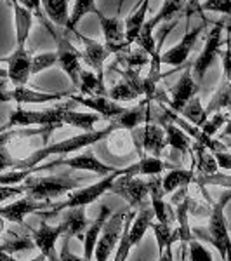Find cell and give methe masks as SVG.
Here are the masks:
<instances>
[{
	"label": "cell",
	"mask_w": 231,
	"mask_h": 261,
	"mask_svg": "<svg viewBox=\"0 0 231 261\" xmlns=\"http://www.w3.org/2000/svg\"><path fill=\"white\" fill-rule=\"evenodd\" d=\"M226 30L224 23L217 21L212 27V30L209 32V35L205 37V45L201 49V53L198 54L193 65V75H196V81H201L205 77V73L209 71V68L214 65L217 54L221 53V44H222V32Z\"/></svg>",
	"instance_id": "30bf717a"
},
{
	"label": "cell",
	"mask_w": 231,
	"mask_h": 261,
	"mask_svg": "<svg viewBox=\"0 0 231 261\" xmlns=\"http://www.w3.org/2000/svg\"><path fill=\"white\" fill-rule=\"evenodd\" d=\"M179 115H181L184 120H188L190 124L196 125V127H200V129L204 127L205 122L209 120V113H207V110H205L204 107H201V101H200L198 96H196V98H193L190 103L183 108Z\"/></svg>",
	"instance_id": "d590c367"
},
{
	"label": "cell",
	"mask_w": 231,
	"mask_h": 261,
	"mask_svg": "<svg viewBox=\"0 0 231 261\" xmlns=\"http://www.w3.org/2000/svg\"><path fill=\"white\" fill-rule=\"evenodd\" d=\"M158 124L165 127L167 146H170V148L176 150V151H181V153H191L193 155L190 134L184 133L179 125L174 124V122H158Z\"/></svg>",
	"instance_id": "4316f807"
},
{
	"label": "cell",
	"mask_w": 231,
	"mask_h": 261,
	"mask_svg": "<svg viewBox=\"0 0 231 261\" xmlns=\"http://www.w3.org/2000/svg\"><path fill=\"white\" fill-rule=\"evenodd\" d=\"M195 169H170L165 176H162L163 190H165V193H172L179 190V188L190 187L191 183H195Z\"/></svg>",
	"instance_id": "4dcf8cb0"
},
{
	"label": "cell",
	"mask_w": 231,
	"mask_h": 261,
	"mask_svg": "<svg viewBox=\"0 0 231 261\" xmlns=\"http://www.w3.org/2000/svg\"><path fill=\"white\" fill-rule=\"evenodd\" d=\"M99 11V7L96 6V0H75L73 4V9H71V16H70V23H68V28L71 33L77 32V24L78 21L85 18L87 14H94Z\"/></svg>",
	"instance_id": "8d00e7d4"
},
{
	"label": "cell",
	"mask_w": 231,
	"mask_h": 261,
	"mask_svg": "<svg viewBox=\"0 0 231 261\" xmlns=\"http://www.w3.org/2000/svg\"><path fill=\"white\" fill-rule=\"evenodd\" d=\"M151 230L155 233L158 244V256H162L165 251H172V246L176 242H181L178 228H172V225H163V223H153Z\"/></svg>",
	"instance_id": "1f68e13d"
},
{
	"label": "cell",
	"mask_w": 231,
	"mask_h": 261,
	"mask_svg": "<svg viewBox=\"0 0 231 261\" xmlns=\"http://www.w3.org/2000/svg\"><path fill=\"white\" fill-rule=\"evenodd\" d=\"M28 261H47V258H45V256L40 252V254H37L35 258H32V259H28Z\"/></svg>",
	"instance_id": "f907efd6"
},
{
	"label": "cell",
	"mask_w": 231,
	"mask_h": 261,
	"mask_svg": "<svg viewBox=\"0 0 231 261\" xmlns=\"http://www.w3.org/2000/svg\"><path fill=\"white\" fill-rule=\"evenodd\" d=\"M131 209H120L119 213L111 214L108 218L106 225H104L103 231H101V237L98 241L94 252L96 261H108L113 251L119 249V244L122 241V235H124L125 228V220H127V214Z\"/></svg>",
	"instance_id": "ba28073f"
},
{
	"label": "cell",
	"mask_w": 231,
	"mask_h": 261,
	"mask_svg": "<svg viewBox=\"0 0 231 261\" xmlns=\"http://www.w3.org/2000/svg\"><path fill=\"white\" fill-rule=\"evenodd\" d=\"M73 37H77L78 44H80L82 61L98 75L101 81H104V61L111 56V50L108 49V45L101 44L98 40H92L78 32H73Z\"/></svg>",
	"instance_id": "4fadbf2b"
},
{
	"label": "cell",
	"mask_w": 231,
	"mask_h": 261,
	"mask_svg": "<svg viewBox=\"0 0 231 261\" xmlns=\"http://www.w3.org/2000/svg\"><path fill=\"white\" fill-rule=\"evenodd\" d=\"M45 16L56 27L68 28L70 23V0H42Z\"/></svg>",
	"instance_id": "f1b7e54d"
},
{
	"label": "cell",
	"mask_w": 231,
	"mask_h": 261,
	"mask_svg": "<svg viewBox=\"0 0 231 261\" xmlns=\"http://www.w3.org/2000/svg\"><path fill=\"white\" fill-rule=\"evenodd\" d=\"M222 136H231V117H229L228 124L224 125V129H222V133H221V138H222Z\"/></svg>",
	"instance_id": "681fc988"
},
{
	"label": "cell",
	"mask_w": 231,
	"mask_h": 261,
	"mask_svg": "<svg viewBox=\"0 0 231 261\" xmlns=\"http://www.w3.org/2000/svg\"><path fill=\"white\" fill-rule=\"evenodd\" d=\"M137 96L139 94L134 91V87L127 81H122L119 84H115V86L108 91V98L117 101V103H129V101L136 99Z\"/></svg>",
	"instance_id": "f35d334b"
},
{
	"label": "cell",
	"mask_w": 231,
	"mask_h": 261,
	"mask_svg": "<svg viewBox=\"0 0 231 261\" xmlns=\"http://www.w3.org/2000/svg\"><path fill=\"white\" fill-rule=\"evenodd\" d=\"M204 11L221 12V14H231V0H201Z\"/></svg>",
	"instance_id": "ee69618b"
},
{
	"label": "cell",
	"mask_w": 231,
	"mask_h": 261,
	"mask_svg": "<svg viewBox=\"0 0 231 261\" xmlns=\"http://www.w3.org/2000/svg\"><path fill=\"white\" fill-rule=\"evenodd\" d=\"M117 65H124L125 70H141L142 66L151 65V58L146 50H142L141 47L131 49L129 47L124 53L117 54Z\"/></svg>",
	"instance_id": "836d02e7"
},
{
	"label": "cell",
	"mask_w": 231,
	"mask_h": 261,
	"mask_svg": "<svg viewBox=\"0 0 231 261\" xmlns=\"http://www.w3.org/2000/svg\"><path fill=\"white\" fill-rule=\"evenodd\" d=\"M188 256H190V261H214L212 252L196 239L188 242Z\"/></svg>",
	"instance_id": "60d3db41"
},
{
	"label": "cell",
	"mask_w": 231,
	"mask_h": 261,
	"mask_svg": "<svg viewBox=\"0 0 231 261\" xmlns=\"http://www.w3.org/2000/svg\"><path fill=\"white\" fill-rule=\"evenodd\" d=\"M193 162L196 164V176H212V174H217V164L216 157L211 150H207L205 146L198 145L195 143L193 146Z\"/></svg>",
	"instance_id": "f546056e"
},
{
	"label": "cell",
	"mask_w": 231,
	"mask_h": 261,
	"mask_svg": "<svg viewBox=\"0 0 231 261\" xmlns=\"http://www.w3.org/2000/svg\"><path fill=\"white\" fill-rule=\"evenodd\" d=\"M57 61H60V60H57V53L33 54V75L40 73V71H44V70L52 68Z\"/></svg>",
	"instance_id": "ab89813d"
},
{
	"label": "cell",
	"mask_w": 231,
	"mask_h": 261,
	"mask_svg": "<svg viewBox=\"0 0 231 261\" xmlns=\"http://www.w3.org/2000/svg\"><path fill=\"white\" fill-rule=\"evenodd\" d=\"M32 237L35 239L37 249H40V252L47 258V261H61V258L56 252L57 239L63 237V228L60 223L56 226H50L45 220H40V228L33 230Z\"/></svg>",
	"instance_id": "d6986e66"
},
{
	"label": "cell",
	"mask_w": 231,
	"mask_h": 261,
	"mask_svg": "<svg viewBox=\"0 0 231 261\" xmlns=\"http://www.w3.org/2000/svg\"><path fill=\"white\" fill-rule=\"evenodd\" d=\"M56 166H68L71 169H77V171H89V172H94V174L101 176V178H106V176L117 172L115 167H110L101 162L92 150H87V151H83V153L75 155V157H70V159H57V161H54L50 164H40V166H37V172H40L44 169H52V167H56Z\"/></svg>",
	"instance_id": "8fae6325"
},
{
	"label": "cell",
	"mask_w": 231,
	"mask_h": 261,
	"mask_svg": "<svg viewBox=\"0 0 231 261\" xmlns=\"http://www.w3.org/2000/svg\"><path fill=\"white\" fill-rule=\"evenodd\" d=\"M205 28H207V21H201V23L196 24L195 28L188 30L178 44L172 45V47L169 50H165V53H162V65H169V66L184 65L188 58H190L193 47L196 45V42H198L200 35L204 33Z\"/></svg>",
	"instance_id": "9a60e30c"
},
{
	"label": "cell",
	"mask_w": 231,
	"mask_h": 261,
	"mask_svg": "<svg viewBox=\"0 0 231 261\" xmlns=\"http://www.w3.org/2000/svg\"><path fill=\"white\" fill-rule=\"evenodd\" d=\"M200 91L198 82L193 77V65L186 66L183 71V75L179 77V81L170 87V99H169V107L172 112L181 113V110L186 107L188 103L196 98Z\"/></svg>",
	"instance_id": "2e32d148"
},
{
	"label": "cell",
	"mask_w": 231,
	"mask_h": 261,
	"mask_svg": "<svg viewBox=\"0 0 231 261\" xmlns=\"http://www.w3.org/2000/svg\"><path fill=\"white\" fill-rule=\"evenodd\" d=\"M188 4H190V0H163V4L160 6L158 12L151 19L146 21V24H150L153 30L160 23L167 24V21L178 18V16H181V14H186V12H188Z\"/></svg>",
	"instance_id": "d4e9b609"
},
{
	"label": "cell",
	"mask_w": 231,
	"mask_h": 261,
	"mask_svg": "<svg viewBox=\"0 0 231 261\" xmlns=\"http://www.w3.org/2000/svg\"><path fill=\"white\" fill-rule=\"evenodd\" d=\"M131 134L134 148H136L141 159L146 157V153L160 159L162 151L167 146V133L163 125L150 122V124H145L141 127L131 130Z\"/></svg>",
	"instance_id": "52a82bcc"
},
{
	"label": "cell",
	"mask_w": 231,
	"mask_h": 261,
	"mask_svg": "<svg viewBox=\"0 0 231 261\" xmlns=\"http://www.w3.org/2000/svg\"><path fill=\"white\" fill-rule=\"evenodd\" d=\"M222 77L231 82V39H228L226 50L222 53Z\"/></svg>",
	"instance_id": "7dc6e473"
},
{
	"label": "cell",
	"mask_w": 231,
	"mask_h": 261,
	"mask_svg": "<svg viewBox=\"0 0 231 261\" xmlns=\"http://www.w3.org/2000/svg\"><path fill=\"white\" fill-rule=\"evenodd\" d=\"M167 167L176 169L172 164H167L157 157L146 155V157L139 159L136 164H131V166L124 167L122 172H124V176H160Z\"/></svg>",
	"instance_id": "cb8c5ba5"
},
{
	"label": "cell",
	"mask_w": 231,
	"mask_h": 261,
	"mask_svg": "<svg viewBox=\"0 0 231 261\" xmlns=\"http://www.w3.org/2000/svg\"><path fill=\"white\" fill-rule=\"evenodd\" d=\"M99 120H101V115H98V113H85V112H77V110H73V108H68L65 113V119H63V124L82 129L83 133H92L96 122H99Z\"/></svg>",
	"instance_id": "d6a6232c"
},
{
	"label": "cell",
	"mask_w": 231,
	"mask_h": 261,
	"mask_svg": "<svg viewBox=\"0 0 231 261\" xmlns=\"http://www.w3.org/2000/svg\"><path fill=\"white\" fill-rule=\"evenodd\" d=\"M226 261H231V258H229V259H226Z\"/></svg>",
	"instance_id": "db71d44e"
},
{
	"label": "cell",
	"mask_w": 231,
	"mask_h": 261,
	"mask_svg": "<svg viewBox=\"0 0 231 261\" xmlns=\"http://www.w3.org/2000/svg\"><path fill=\"white\" fill-rule=\"evenodd\" d=\"M150 11V0H139L137 6L134 7L131 14L125 19V33H127V45L131 47L136 44L137 37L146 24V14Z\"/></svg>",
	"instance_id": "603a6c76"
},
{
	"label": "cell",
	"mask_w": 231,
	"mask_h": 261,
	"mask_svg": "<svg viewBox=\"0 0 231 261\" xmlns=\"http://www.w3.org/2000/svg\"><path fill=\"white\" fill-rule=\"evenodd\" d=\"M52 207H54V204L50 200H35L26 195L24 199H19L16 202H11V204L4 205V207L0 209V216L6 221L18 223V225L23 226V221L26 214L50 211Z\"/></svg>",
	"instance_id": "e0dca14e"
},
{
	"label": "cell",
	"mask_w": 231,
	"mask_h": 261,
	"mask_svg": "<svg viewBox=\"0 0 231 261\" xmlns=\"http://www.w3.org/2000/svg\"><path fill=\"white\" fill-rule=\"evenodd\" d=\"M205 110H207L209 115H214V113L224 112V110L231 112V82L226 77H222V75H221L219 86H217L216 92L212 94L211 101L207 103Z\"/></svg>",
	"instance_id": "83f0119b"
},
{
	"label": "cell",
	"mask_w": 231,
	"mask_h": 261,
	"mask_svg": "<svg viewBox=\"0 0 231 261\" xmlns=\"http://www.w3.org/2000/svg\"><path fill=\"white\" fill-rule=\"evenodd\" d=\"M70 239L68 237H63V244H61V252H60V258L61 261H87L85 258H80V256L73 254L68 247Z\"/></svg>",
	"instance_id": "bcb514c9"
},
{
	"label": "cell",
	"mask_w": 231,
	"mask_h": 261,
	"mask_svg": "<svg viewBox=\"0 0 231 261\" xmlns=\"http://www.w3.org/2000/svg\"><path fill=\"white\" fill-rule=\"evenodd\" d=\"M111 216V211L108 209V205H101V211H99V216L92 221L91 228L87 230L85 233V239H83V258L87 261H92L94 258V252H96V246H98V241L101 237V231H103L104 225H106L108 218Z\"/></svg>",
	"instance_id": "7402d4cb"
},
{
	"label": "cell",
	"mask_w": 231,
	"mask_h": 261,
	"mask_svg": "<svg viewBox=\"0 0 231 261\" xmlns=\"http://www.w3.org/2000/svg\"><path fill=\"white\" fill-rule=\"evenodd\" d=\"M37 244L35 239L28 237V235H11V237H4L2 241V252H7V254H14V252L19 251H32L35 249Z\"/></svg>",
	"instance_id": "74e56055"
},
{
	"label": "cell",
	"mask_w": 231,
	"mask_h": 261,
	"mask_svg": "<svg viewBox=\"0 0 231 261\" xmlns=\"http://www.w3.org/2000/svg\"><path fill=\"white\" fill-rule=\"evenodd\" d=\"M124 2H125V0H119V7H117V11H122V7H124Z\"/></svg>",
	"instance_id": "816d5d0a"
},
{
	"label": "cell",
	"mask_w": 231,
	"mask_h": 261,
	"mask_svg": "<svg viewBox=\"0 0 231 261\" xmlns=\"http://www.w3.org/2000/svg\"><path fill=\"white\" fill-rule=\"evenodd\" d=\"M111 192L115 195L122 197L131 207L145 209L151 205V202L148 204V197H150L148 179L137 178V176H119L115 179V183H113Z\"/></svg>",
	"instance_id": "9c48e42d"
},
{
	"label": "cell",
	"mask_w": 231,
	"mask_h": 261,
	"mask_svg": "<svg viewBox=\"0 0 231 261\" xmlns=\"http://www.w3.org/2000/svg\"><path fill=\"white\" fill-rule=\"evenodd\" d=\"M44 27L47 28V32L52 37L54 44H56V53H57V65L61 66V70L68 75V79L71 81L75 87L80 86V73H82V53L77 45L71 42L73 33L66 28L56 27L54 23H50L49 19L42 21Z\"/></svg>",
	"instance_id": "3957f363"
},
{
	"label": "cell",
	"mask_w": 231,
	"mask_h": 261,
	"mask_svg": "<svg viewBox=\"0 0 231 261\" xmlns=\"http://www.w3.org/2000/svg\"><path fill=\"white\" fill-rule=\"evenodd\" d=\"M78 89L83 96H108L104 81H101L92 70H82Z\"/></svg>",
	"instance_id": "e575fe53"
},
{
	"label": "cell",
	"mask_w": 231,
	"mask_h": 261,
	"mask_svg": "<svg viewBox=\"0 0 231 261\" xmlns=\"http://www.w3.org/2000/svg\"><path fill=\"white\" fill-rule=\"evenodd\" d=\"M70 99L77 101L78 105H83V107L91 108L94 113L104 117V119H108L110 122L119 119L122 113H125V110H127V108H124L120 103L110 99L108 96H77V94H71Z\"/></svg>",
	"instance_id": "ffe728a7"
},
{
	"label": "cell",
	"mask_w": 231,
	"mask_h": 261,
	"mask_svg": "<svg viewBox=\"0 0 231 261\" xmlns=\"http://www.w3.org/2000/svg\"><path fill=\"white\" fill-rule=\"evenodd\" d=\"M228 120H229L228 113H226V112H217V113H214V115L207 122H205V125L201 127V130H204L207 136L214 138L217 134V130L222 129V125L228 124Z\"/></svg>",
	"instance_id": "b9f144b4"
},
{
	"label": "cell",
	"mask_w": 231,
	"mask_h": 261,
	"mask_svg": "<svg viewBox=\"0 0 231 261\" xmlns=\"http://www.w3.org/2000/svg\"><path fill=\"white\" fill-rule=\"evenodd\" d=\"M92 221L94 220H87L85 207H73V209H66L65 216L61 220V228H63V237L68 239H78L80 242H83L85 239L87 230L91 228Z\"/></svg>",
	"instance_id": "44dd1931"
},
{
	"label": "cell",
	"mask_w": 231,
	"mask_h": 261,
	"mask_svg": "<svg viewBox=\"0 0 231 261\" xmlns=\"http://www.w3.org/2000/svg\"><path fill=\"white\" fill-rule=\"evenodd\" d=\"M119 176H124L122 169H117V172H113V174L106 176V178L99 179L98 183L89 185V187H83V188H78L77 192H71L68 199L54 204V207L50 209V211L40 213V218H42V220H49V218L56 216V214H60L61 211H66V209L87 207L89 204L98 200L99 197H103L104 193L111 192L113 183H115V179L119 178Z\"/></svg>",
	"instance_id": "5b68a950"
},
{
	"label": "cell",
	"mask_w": 231,
	"mask_h": 261,
	"mask_svg": "<svg viewBox=\"0 0 231 261\" xmlns=\"http://www.w3.org/2000/svg\"><path fill=\"white\" fill-rule=\"evenodd\" d=\"M73 105H78L77 101L70 99L68 103L56 105L47 110H26V108H18L11 113L9 122L2 127V133H6L9 127H63V119L68 108H73Z\"/></svg>",
	"instance_id": "277c9868"
},
{
	"label": "cell",
	"mask_w": 231,
	"mask_h": 261,
	"mask_svg": "<svg viewBox=\"0 0 231 261\" xmlns=\"http://www.w3.org/2000/svg\"><path fill=\"white\" fill-rule=\"evenodd\" d=\"M224 27H226V30H228L229 35H231V23H229V24H226V23H224Z\"/></svg>",
	"instance_id": "f5cc1de1"
},
{
	"label": "cell",
	"mask_w": 231,
	"mask_h": 261,
	"mask_svg": "<svg viewBox=\"0 0 231 261\" xmlns=\"http://www.w3.org/2000/svg\"><path fill=\"white\" fill-rule=\"evenodd\" d=\"M117 130H120V125L117 124L115 120H111L110 125H106L104 129L77 134V136H71L65 141L54 143V145H47V146H44V148L35 150L30 157H26V159H12V161L9 159V151H7V148L2 146V167H4V171H7L9 166L14 171L33 169V167H37V164H40L42 161L49 159L50 155H68V153H73V151L83 150V148H87V146L96 145V143L104 140V138H110L111 134L117 133Z\"/></svg>",
	"instance_id": "6da1fadb"
},
{
	"label": "cell",
	"mask_w": 231,
	"mask_h": 261,
	"mask_svg": "<svg viewBox=\"0 0 231 261\" xmlns=\"http://www.w3.org/2000/svg\"><path fill=\"white\" fill-rule=\"evenodd\" d=\"M217 164H219L221 169H231V153L229 151H217L214 153Z\"/></svg>",
	"instance_id": "c3c4849f"
},
{
	"label": "cell",
	"mask_w": 231,
	"mask_h": 261,
	"mask_svg": "<svg viewBox=\"0 0 231 261\" xmlns=\"http://www.w3.org/2000/svg\"><path fill=\"white\" fill-rule=\"evenodd\" d=\"M229 200H231V188L222 193L216 204H212L209 226H195V228H191L193 237L200 239V241H204V242H209L212 247H216L224 261L231 258L229 226H228L226 214H224V209Z\"/></svg>",
	"instance_id": "7a4b0ae2"
},
{
	"label": "cell",
	"mask_w": 231,
	"mask_h": 261,
	"mask_svg": "<svg viewBox=\"0 0 231 261\" xmlns=\"http://www.w3.org/2000/svg\"><path fill=\"white\" fill-rule=\"evenodd\" d=\"M14 9V24H16V47H26V40L33 28V12L24 9L18 2L11 4Z\"/></svg>",
	"instance_id": "484cf974"
},
{
	"label": "cell",
	"mask_w": 231,
	"mask_h": 261,
	"mask_svg": "<svg viewBox=\"0 0 231 261\" xmlns=\"http://www.w3.org/2000/svg\"><path fill=\"white\" fill-rule=\"evenodd\" d=\"M28 197L35 200H50L65 195L80 187V179H71L65 176H42V178H28L23 183Z\"/></svg>",
	"instance_id": "8992f818"
},
{
	"label": "cell",
	"mask_w": 231,
	"mask_h": 261,
	"mask_svg": "<svg viewBox=\"0 0 231 261\" xmlns=\"http://www.w3.org/2000/svg\"><path fill=\"white\" fill-rule=\"evenodd\" d=\"M14 2H18L19 6H23V7H24V9H28L30 12H33V16H37V18H39L40 21H45V19H47L42 0H9V4H14Z\"/></svg>",
	"instance_id": "7bdbcfd3"
},
{
	"label": "cell",
	"mask_w": 231,
	"mask_h": 261,
	"mask_svg": "<svg viewBox=\"0 0 231 261\" xmlns=\"http://www.w3.org/2000/svg\"><path fill=\"white\" fill-rule=\"evenodd\" d=\"M65 96H71V92L63 91V92H40L33 91L28 87H12L11 91L6 89V86L2 87V99L4 101H16L18 105H45V103H54L60 101Z\"/></svg>",
	"instance_id": "ac0fdd59"
},
{
	"label": "cell",
	"mask_w": 231,
	"mask_h": 261,
	"mask_svg": "<svg viewBox=\"0 0 231 261\" xmlns=\"http://www.w3.org/2000/svg\"><path fill=\"white\" fill-rule=\"evenodd\" d=\"M96 18L99 19L101 30H103L104 35V44L108 45L111 54H120L129 49L125 21H122L119 16H106L101 9L96 12Z\"/></svg>",
	"instance_id": "5bb4252c"
},
{
	"label": "cell",
	"mask_w": 231,
	"mask_h": 261,
	"mask_svg": "<svg viewBox=\"0 0 231 261\" xmlns=\"http://www.w3.org/2000/svg\"><path fill=\"white\" fill-rule=\"evenodd\" d=\"M2 63L7 65V77L14 87H26L33 75V54L26 47H16L11 56L2 58Z\"/></svg>",
	"instance_id": "7c38bea8"
},
{
	"label": "cell",
	"mask_w": 231,
	"mask_h": 261,
	"mask_svg": "<svg viewBox=\"0 0 231 261\" xmlns=\"http://www.w3.org/2000/svg\"><path fill=\"white\" fill-rule=\"evenodd\" d=\"M21 193H24L23 185L21 187H16V185H2V188H0V200H2V204H6L9 200V197L21 195Z\"/></svg>",
	"instance_id": "f6af8a7d"
}]
</instances>
